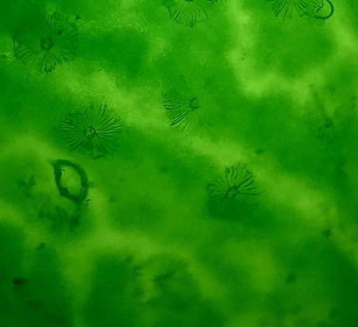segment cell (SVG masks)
I'll list each match as a JSON object with an SVG mask.
<instances>
[{
  "label": "cell",
  "mask_w": 358,
  "mask_h": 327,
  "mask_svg": "<svg viewBox=\"0 0 358 327\" xmlns=\"http://www.w3.org/2000/svg\"><path fill=\"white\" fill-rule=\"evenodd\" d=\"M13 51L22 64L48 75L76 57V31L68 21L41 17L17 30Z\"/></svg>",
  "instance_id": "cell-1"
},
{
  "label": "cell",
  "mask_w": 358,
  "mask_h": 327,
  "mask_svg": "<svg viewBox=\"0 0 358 327\" xmlns=\"http://www.w3.org/2000/svg\"><path fill=\"white\" fill-rule=\"evenodd\" d=\"M120 128L118 119L108 108L96 105L69 112L58 123L59 136L76 150L103 149Z\"/></svg>",
  "instance_id": "cell-2"
}]
</instances>
